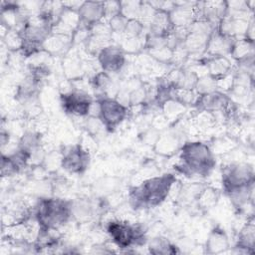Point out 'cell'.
I'll use <instances>...</instances> for the list:
<instances>
[{"label": "cell", "mask_w": 255, "mask_h": 255, "mask_svg": "<svg viewBox=\"0 0 255 255\" xmlns=\"http://www.w3.org/2000/svg\"><path fill=\"white\" fill-rule=\"evenodd\" d=\"M97 105V118L101 120L105 128L110 131L116 129L126 120L128 113V106L113 97L99 98Z\"/></svg>", "instance_id": "8992f818"}, {"label": "cell", "mask_w": 255, "mask_h": 255, "mask_svg": "<svg viewBox=\"0 0 255 255\" xmlns=\"http://www.w3.org/2000/svg\"><path fill=\"white\" fill-rule=\"evenodd\" d=\"M90 161V153L80 144L69 145L61 152L60 165L72 174L84 173L89 167Z\"/></svg>", "instance_id": "52a82bcc"}, {"label": "cell", "mask_w": 255, "mask_h": 255, "mask_svg": "<svg viewBox=\"0 0 255 255\" xmlns=\"http://www.w3.org/2000/svg\"><path fill=\"white\" fill-rule=\"evenodd\" d=\"M143 9L142 2H121V13L128 20L138 19L141 17Z\"/></svg>", "instance_id": "ffe728a7"}, {"label": "cell", "mask_w": 255, "mask_h": 255, "mask_svg": "<svg viewBox=\"0 0 255 255\" xmlns=\"http://www.w3.org/2000/svg\"><path fill=\"white\" fill-rule=\"evenodd\" d=\"M174 30L169 13L164 10H154L149 21V34L158 37H169Z\"/></svg>", "instance_id": "8fae6325"}, {"label": "cell", "mask_w": 255, "mask_h": 255, "mask_svg": "<svg viewBox=\"0 0 255 255\" xmlns=\"http://www.w3.org/2000/svg\"><path fill=\"white\" fill-rule=\"evenodd\" d=\"M40 146V136L38 133L36 132H26L25 134H23L22 138L19 141V148L25 149L27 151H29L32 155L33 152L35 150L38 149V147Z\"/></svg>", "instance_id": "44dd1931"}, {"label": "cell", "mask_w": 255, "mask_h": 255, "mask_svg": "<svg viewBox=\"0 0 255 255\" xmlns=\"http://www.w3.org/2000/svg\"><path fill=\"white\" fill-rule=\"evenodd\" d=\"M254 224L253 222H248L239 232L238 239L236 242L235 248H238L246 253H253L254 252Z\"/></svg>", "instance_id": "e0dca14e"}, {"label": "cell", "mask_w": 255, "mask_h": 255, "mask_svg": "<svg viewBox=\"0 0 255 255\" xmlns=\"http://www.w3.org/2000/svg\"><path fill=\"white\" fill-rule=\"evenodd\" d=\"M79 28L91 31L105 18V2L85 1L82 2L78 11Z\"/></svg>", "instance_id": "9c48e42d"}, {"label": "cell", "mask_w": 255, "mask_h": 255, "mask_svg": "<svg viewBox=\"0 0 255 255\" xmlns=\"http://www.w3.org/2000/svg\"><path fill=\"white\" fill-rule=\"evenodd\" d=\"M98 62L102 71L108 74L118 73L126 64V53L121 46L107 45L99 51Z\"/></svg>", "instance_id": "30bf717a"}, {"label": "cell", "mask_w": 255, "mask_h": 255, "mask_svg": "<svg viewBox=\"0 0 255 255\" xmlns=\"http://www.w3.org/2000/svg\"><path fill=\"white\" fill-rule=\"evenodd\" d=\"M206 69L210 77L219 81L230 74L232 63L226 56H209L206 61Z\"/></svg>", "instance_id": "7c38bea8"}, {"label": "cell", "mask_w": 255, "mask_h": 255, "mask_svg": "<svg viewBox=\"0 0 255 255\" xmlns=\"http://www.w3.org/2000/svg\"><path fill=\"white\" fill-rule=\"evenodd\" d=\"M128 19L122 13H119L109 19V28L112 33H124Z\"/></svg>", "instance_id": "484cf974"}, {"label": "cell", "mask_w": 255, "mask_h": 255, "mask_svg": "<svg viewBox=\"0 0 255 255\" xmlns=\"http://www.w3.org/2000/svg\"><path fill=\"white\" fill-rule=\"evenodd\" d=\"M217 192L213 188H203L200 194L197 197L198 205L200 204L202 207L210 208L217 201Z\"/></svg>", "instance_id": "cb8c5ba5"}, {"label": "cell", "mask_w": 255, "mask_h": 255, "mask_svg": "<svg viewBox=\"0 0 255 255\" xmlns=\"http://www.w3.org/2000/svg\"><path fill=\"white\" fill-rule=\"evenodd\" d=\"M222 186L233 204L242 207L250 199L254 185V169L248 162H232L222 169Z\"/></svg>", "instance_id": "7a4b0ae2"}, {"label": "cell", "mask_w": 255, "mask_h": 255, "mask_svg": "<svg viewBox=\"0 0 255 255\" xmlns=\"http://www.w3.org/2000/svg\"><path fill=\"white\" fill-rule=\"evenodd\" d=\"M144 41H141V37L138 38H125L123 41L121 48L124 50L125 53H130L134 54L138 52L141 48L144 47Z\"/></svg>", "instance_id": "d4e9b609"}, {"label": "cell", "mask_w": 255, "mask_h": 255, "mask_svg": "<svg viewBox=\"0 0 255 255\" xmlns=\"http://www.w3.org/2000/svg\"><path fill=\"white\" fill-rule=\"evenodd\" d=\"M93 104L91 96L83 91H70L61 95V105L64 112L72 116H89Z\"/></svg>", "instance_id": "ba28073f"}, {"label": "cell", "mask_w": 255, "mask_h": 255, "mask_svg": "<svg viewBox=\"0 0 255 255\" xmlns=\"http://www.w3.org/2000/svg\"><path fill=\"white\" fill-rule=\"evenodd\" d=\"M148 250L151 254H175L178 252L176 246L162 236L152 238L148 242Z\"/></svg>", "instance_id": "d6986e66"}, {"label": "cell", "mask_w": 255, "mask_h": 255, "mask_svg": "<svg viewBox=\"0 0 255 255\" xmlns=\"http://www.w3.org/2000/svg\"><path fill=\"white\" fill-rule=\"evenodd\" d=\"M206 252L214 254L221 253L229 248V240L225 231L219 227H215L209 234L206 241Z\"/></svg>", "instance_id": "4fadbf2b"}, {"label": "cell", "mask_w": 255, "mask_h": 255, "mask_svg": "<svg viewBox=\"0 0 255 255\" xmlns=\"http://www.w3.org/2000/svg\"><path fill=\"white\" fill-rule=\"evenodd\" d=\"M112 241L122 249L139 246L145 242V231L139 225L128 224L126 221L112 220L106 226Z\"/></svg>", "instance_id": "5b68a950"}, {"label": "cell", "mask_w": 255, "mask_h": 255, "mask_svg": "<svg viewBox=\"0 0 255 255\" xmlns=\"http://www.w3.org/2000/svg\"><path fill=\"white\" fill-rule=\"evenodd\" d=\"M216 88H217V81L212 77H210L209 75H206L198 79L194 91L196 92L197 95H205V94H209L216 91Z\"/></svg>", "instance_id": "7402d4cb"}, {"label": "cell", "mask_w": 255, "mask_h": 255, "mask_svg": "<svg viewBox=\"0 0 255 255\" xmlns=\"http://www.w3.org/2000/svg\"><path fill=\"white\" fill-rule=\"evenodd\" d=\"M91 83L93 88L101 95L100 98L112 97L111 90L114 87V83L110 74L104 71L99 72L92 78Z\"/></svg>", "instance_id": "ac0fdd59"}, {"label": "cell", "mask_w": 255, "mask_h": 255, "mask_svg": "<svg viewBox=\"0 0 255 255\" xmlns=\"http://www.w3.org/2000/svg\"><path fill=\"white\" fill-rule=\"evenodd\" d=\"M253 40L242 38L236 39L231 48L230 54L238 63L253 59Z\"/></svg>", "instance_id": "5bb4252c"}, {"label": "cell", "mask_w": 255, "mask_h": 255, "mask_svg": "<svg viewBox=\"0 0 255 255\" xmlns=\"http://www.w3.org/2000/svg\"><path fill=\"white\" fill-rule=\"evenodd\" d=\"M176 178L171 173L152 176L133 186L128 192V201L134 209L153 208L160 205L169 195Z\"/></svg>", "instance_id": "6da1fadb"}, {"label": "cell", "mask_w": 255, "mask_h": 255, "mask_svg": "<svg viewBox=\"0 0 255 255\" xmlns=\"http://www.w3.org/2000/svg\"><path fill=\"white\" fill-rule=\"evenodd\" d=\"M143 31L144 23L138 19H132L128 20L124 34L126 38H138L142 36Z\"/></svg>", "instance_id": "603a6c76"}, {"label": "cell", "mask_w": 255, "mask_h": 255, "mask_svg": "<svg viewBox=\"0 0 255 255\" xmlns=\"http://www.w3.org/2000/svg\"><path fill=\"white\" fill-rule=\"evenodd\" d=\"M34 214L40 229L57 231L73 218L71 201L58 197L41 198Z\"/></svg>", "instance_id": "277c9868"}, {"label": "cell", "mask_w": 255, "mask_h": 255, "mask_svg": "<svg viewBox=\"0 0 255 255\" xmlns=\"http://www.w3.org/2000/svg\"><path fill=\"white\" fill-rule=\"evenodd\" d=\"M216 164L210 147L202 141H186L179 149V163L177 170L185 176L209 175Z\"/></svg>", "instance_id": "3957f363"}, {"label": "cell", "mask_w": 255, "mask_h": 255, "mask_svg": "<svg viewBox=\"0 0 255 255\" xmlns=\"http://www.w3.org/2000/svg\"><path fill=\"white\" fill-rule=\"evenodd\" d=\"M181 145H180L178 135L170 132L166 134H162L161 136L159 135L156 142L154 143L155 150L158 153L164 154V155H169L176 152V150L180 149Z\"/></svg>", "instance_id": "2e32d148"}, {"label": "cell", "mask_w": 255, "mask_h": 255, "mask_svg": "<svg viewBox=\"0 0 255 255\" xmlns=\"http://www.w3.org/2000/svg\"><path fill=\"white\" fill-rule=\"evenodd\" d=\"M72 216L78 221H87L92 218L96 212V206L88 198H79L71 201Z\"/></svg>", "instance_id": "9a60e30c"}]
</instances>
